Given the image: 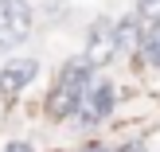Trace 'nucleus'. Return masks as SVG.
<instances>
[{"label":"nucleus","mask_w":160,"mask_h":152,"mask_svg":"<svg viewBox=\"0 0 160 152\" xmlns=\"http://www.w3.org/2000/svg\"><path fill=\"white\" fill-rule=\"evenodd\" d=\"M86 82H90L86 62H67L62 74H59V86H55V94H51V101H47V113H51L55 121L70 117V113L86 101Z\"/></svg>","instance_id":"f257e3e1"},{"label":"nucleus","mask_w":160,"mask_h":152,"mask_svg":"<svg viewBox=\"0 0 160 152\" xmlns=\"http://www.w3.org/2000/svg\"><path fill=\"white\" fill-rule=\"evenodd\" d=\"M31 31V4L28 0H0V51L23 43Z\"/></svg>","instance_id":"f03ea898"},{"label":"nucleus","mask_w":160,"mask_h":152,"mask_svg":"<svg viewBox=\"0 0 160 152\" xmlns=\"http://www.w3.org/2000/svg\"><path fill=\"white\" fill-rule=\"evenodd\" d=\"M117 55V47H113V23L102 16V20H94L90 23V39H86V66H109V59Z\"/></svg>","instance_id":"7ed1b4c3"},{"label":"nucleus","mask_w":160,"mask_h":152,"mask_svg":"<svg viewBox=\"0 0 160 152\" xmlns=\"http://www.w3.org/2000/svg\"><path fill=\"white\" fill-rule=\"evenodd\" d=\"M35 74H39L35 59H16V62H8V66L0 70V94H4V98H16Z\"/></svg>","instance_id":"20e7f679"},{"label":"nucleus","mask_w":160,"mask_h":152,"mask_svg":"<svg viewBox=\"0 0 160 152\" xmlns=\"http://www.w3.org/2000/svg\"><path fill=\"white\" fill-rule=\"evenodd\" d=\"M141 43V20L137 16H125V20L113 23V47L117 51H133Z\"/></svg>","instance_id":"39448f33"},{"label":"nucleus","mask_w":160,"mask_h":152,"mask_svg":"<svg viewBox=\"0 0 160 152\" xmlns=\"http://www.w3.org/2000/svg\"><path fill=\"white\" fill-rule=\"evenodd\" d=\"M86 101H90V117H94V121H102V117L113 109V86H109V82H98V86H94V94H90Z\"/></svg>","instance_id":"423d86ee"},{"label":"nucleus","mask_w":160,"mask_h":152,"mask_svg":"<svg viewBox=\"0 0 160 152\" xmlns=\"http://www.w3.org/2000/svg\"><path fill=\"white\" fill-rule=\"evenodd\" d=\"M145 59L160 66V23H156L152 31H148V39H145Z\"/></svg>","instance_id":"0eeeda50"},{"label":"nucleus","mask_w":160,"mask_h":152,"mask_svg":"<svg viewBox=\"0 0 160 152\" xmlns=\"http://www.w3.org/2000/svg\"><path fill=\"white\" fill-rule=\"evenodd\" d=\"M137 20H148L156 27L160 23V0H141V12H137Z\"/></svg>","instance_id":"6e6552de"},{"label":"nucleus","mask_w":160,"mask_h":152,"mask_svg":"<svg viewBox=\"0 0 160 152\" xmlns=\"http://www.w3.org/2000/svg\"><path fill=\"white\" fill-rule=\"evenodd\" d=\"M117 152H148V148L141 145V140H129V145H125V148H117Z\"/></svg>","instance_id":"1a4fd4ad"},{"label":"nucleus","mask_w":160,"mask_h":152,"mask_svg":"<svg viewBox=\"0 0 160 152\" xmlns=\"http://www.w3.org/2000/svg\"><path fill=\"white\" fill-rule=\"evenodd\" d=\"M4 152H31V145H23V140H16V145H8Z\"/></svg>","instance_id":"9d476101"}]
</instances>
